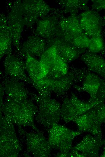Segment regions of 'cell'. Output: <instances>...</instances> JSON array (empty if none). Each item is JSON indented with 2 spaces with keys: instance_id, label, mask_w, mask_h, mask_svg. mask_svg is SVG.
Wrapping results in <instances>:
<instances>
[{
  "instance_id": "1",
  "label": "cell",
  "mask_w": 105,
  "mask_h": 157,
  "mask_svg": "<svg viewBox=\"0 0 105 157\" xmlns=\"http://www.w3.org/2000/svg\"><path fill=\"white\" fill-rule=\"evenodd\" d=\"M1 107L4 116L14 124L19 127H30L39 132L34 123L37 107L32 100L15 101L7 98Z\"/></svg>"
},
{
  "instance_id": "2",
  "label": "cell",
  "mask_w": 105,
  "mask_h": 157,
  "mask_svg": "<svg viewBox=\"0 0 105 157\" xmlns=\"http://www.w3.org/2000/svg\"><path fill=\"white\" fill-rule=\"evenodd\" d=\"M28 95L37 105V111L35 119L45 127L50 128L57 123L61 119L60 104L50 97L36 94L28 91Z\"/></svg>"
},
{
  "instance_id": "3",
  "label": "cell",
  "mask_w": 105,
  "mask_h": 157,
  "mask_svg": "<svg viewBox=\"0 0 105 157\" xmlns=\"http://www.w3.org/2000/svg\"><path fill=\"white\" fill-rule=\"evenodd\" d=\"M0 124V156L18 157L22 149L14 124L6 117L1 115Z\"/></svg>"
},
{
  "instance_id": "4",
  "label": "cell",
  "mask_w": 105,
  "mask_h": 157,
  "mask_svg": "<svg viewBox=\"0 0 105 157\" xmlns=\"http://www.w3.org/2000/svg\"><path fill=\"white\" fill-rule=\"evenodd\" d=\"M48 133V140L52 148L61 152L68 153L72 148L74 139L82 133L71 130L57 123H54L49 129Z\"/></svg>"
},
{
  "instance_id": "5",
  "label": "cell",
  "mask_w": 105,
  "mask_h": 157,
  "mask_svg": "<svg viewBox=\"0 0 105 157\" xmlns=\"http://www.w3.org/2000/svg\"><path fill=\"white\" fill-rule=\"evenodd\" d=\"M103 103L97 99L93 102H85L80 99L75 94L65 98L60 109V118L66 123L73 121L96 105Z\"/></svg>"
},
{
  "instance_id": "6",
  "label": "cell",
  "mask_w": 105,
  "mask_h": 157,
  "mask_svg": "<svg viewBox=\"0 0 105 157\" xmlns=\"http://www.w3.org/2000/svg\"><path fill=\"white\" fill-rule=\"evenodd\" d=\"M74 84V77L70 72L65 76L58 78L46 77L33 85L38 94L50 96L52 92L61 95L68 91Z\"/></svg>"
},
{
  "instance_id": "7",
  "label": "cell",
  "mask_w": 105,
  "mask_h": 157,
  "mask_svg": "<svg viewBox=\"0 0 105 157\" xmlns=\"http://www.w3.org/2000/svg\"><path fill=\"white\" fill-rule=\"evenodd\" d=\"M19 129L21 133L24 136L27 150L34 156L47 157L49 155L52 148L43 134L27 133Z\"/></svg>"
},
{
  "instance_id": "8",
  "label": "cell",
  "mask_w": 105,
  "mask_h": 157,
  "mask_svg": "<svg viewBox=\"0 0 105 157\" xmlns=\"http://www.w3.org/2000/svg\"><path fill=\"white\" fill-rule=\"evenodd\" d=\"M78 17L84 33L89 37L101 35L103 21L97 11H85Z\"/></svg>"
},
{
  "instance_id": "9",
  "label": "cell",
  "mask_w": 105,
  "mask_h": 157,
  "mask_svg": "<svg viewBox=\"0 0 105 157\" xmlns=\"http://www.w3.org/2000/svg\"><path fill=\"white\" fill-rule=\"evenodd\" d=\"M94 107L73 121L77 125L79 131L89 133L95 136L102 139L101 124L95 115Z\"/></svg>"
},
{
  "instance_id": "10",
  "label": "cell",
  "mask_w": 105,
  "mask_h": 157,
  "mask_svg": "<svg viewBox=\"0 0 105 157\" xmlns=\"http://www.w3.org/2000/svg\"><path fill=\"white\" fill-rule=\"evenodd\" d=\"M91 134L85 135L71 150L78 152L81 157H96L103 145V140Z\"/></svg>"
},
{
  "instance_id": "11",
  "label": "cell",
  "mask_w": 105,
  "mask_h": 157,
  "mask_svg": "<svg viewBox=\"0 0 105 157\" xmlns=\"http://www.w3.org/2000/svg\"><path fill=\"white\" fill-rule=\"evenodd\" d=\"M5 72L8 76L18 80L32 84V82L25 72V66L14 55L9 54L4 63Z\"/></svg>"
},
{
  "instance_id": "12",
  "label": "cell",
  "mask_w": 105,
  "mask_h": 157,
  "mask_svg": "<svg viewBox=\"0 0 105 157\" xmlns=\"http://www.w3.org/2000/svg\"><path fill=\"white\" fill-rule=\"evenodd\" d=\"M7 98L15 101L28 99V91L19 80L8 76L3 79L2 86Z\"/></svg>"
},
{
  "instance_id": "13",
  "label": "cell",
  "mask_w": 105,
  "mask_h": 157,
  "mask_svg": "<svg viewBox=\"0 0 105 157\" xmlns=\"http://www.w3.org/2000/svg\"><path fill=\"white\" fill-rule=\"evenodd\" d=\"M50 40L49 46H55L59 55L67 63L74 60L86 51L75 47L58 37Z\"/></svg>"
},
{
  "instance_id": "14",
  "label": "cell",
  "mask_w": 105,
  "mask_h": 157,
  "mask_svg": "<svg viewBox=\"0 0 105 157\" xmlns=\"http://www.w3.org/2000/svg\"><path fill=\"white\" fill-rule=\"evenodd\" d=\"M101 79L96 74L91 72L86 76L81 85H75V88L79 92H85L90 96L89 102H93L97 99V95L100 87Z\"/></svg>"
},
{
  "instance_id": "15",
  "label": "cell",
  "mask_w": 105,
  "mask_h": 157,
  "mask_svg": "<svg viewBox=\"0 0 105 157\" xmlns=\"http://www.w3.org/2000/svg\"><path fill=\"white\" fill-rule=\"evenodd\" d=\"M59 22L54 16L46 17L37 23L36 32L41 37L51 40L56 36Z\"/></svg>"
},
{
  "instance_id": "16",
  "label": "cell",
  "mask_w": 105,
  "mask_h": 157,
  "mask_svg": "<svg viewBox=\"0 0 105 157\" xmlns=\"http://www.w3.org/2000/svg\"><path fill=\"white\" fill-rule=\"evenodd\" d=\"M81 59L91 72L105 78V60L103 57L88 51L81 55Z\"/></svg>"
},
{
  "instance_id": "17",
  "label": "cell",
  "mask_w": 105,
  "mask_h": 157,
  "mask_svg": "<svg viewBox=\"0 0 105 157\" xmlns=\"http://www.w3.org/2000/svg\"><path fill=\"white\" fill-rule=\"evenodd\" d=\"M8 18V26L11 33L12 41L15 46H18L24 23L20 13L14 6Z\"/></svg>"
},
{
  "instance_id": "18",
  "label": "cell",
  "mask_w": 105,
  "mask_h": 157,
  "mask_svg": "<svg viewBox=\"0 0 105 157\" xmlns=\"http://www.w3.org/2000/svg\"><path fill=\"white\" fill-rule=\"evenodd\" d=\"M45 40L41 38L32 36L23 44L22 52L27 55L32 56L40 57L46 50Z\"/></svg>"
},
{
  "instance_id": "19",
  "label": "cell",
  "mask_w": 105,
  "mask_h": 157,
  "mask_svg": "<svg viewBox=\"0 0 105 157\" xmlns=\"http://www.w3.org/2000/svg\"><path fill=\"white\" fill-rule=\"evenodd\" d=\"M59 32L71 34L84 33L80 24L77 13L71 14L67 17L62 18L59 22Z\"/></svg>"
},
{
  "instance_id": "20",
  "label": "cell",
  "mask_w": 105,
  "mask_h": 157,
  "mask_svg": "<svg viewBox=\"0 0 105 157\" xmlns=\"http://www.w3.org/2000/svg\"><path fill=\"white\" fill-rule=\"evenodd\" d=\"M26 56V69L33 85L46 78L47 74L43 69L39 61L30 55Z\"/></svg>"
},
{
  "instance_id": "21",
  "label": "cell",
  "mask_w": 105,
  "mask_h": 157,
  "mask_svg": "<svg viewBox=\"0 0 105 157\" xmlns=\"http://www.w3.org/2000/svg\"><path fill=\"white\" fill-rule=\"evenodd\" d=\"M56 37L60 38L78 49L85 50L88 49L90 42V37L84 33L71 34L58 31Z\"/></svg>"
},
{
  "instance_id": "22",
  "label": "cell",
  "mask_w": 105,
  "mask_h": 157,
  "mask_svg": "<svg viewBox=\"0 0 105 157\" xmlns=\"http://www.w3.org/2000/svg\"><path fill=\"white\" fill-rule=\"evenodd\" d=\"M1 19L0 24V56L8 53L11 49L12 40L11 32L5 19Z\"/></svg>"
},
{
  "instance_id": "23",
  "label": "cell",
  "mask_w": 105,
  "mask_h": 157,
  "mask_svg": "<svg viewBox=\"0 0 105 157\" xmlns=\"http://www.w3.org/2000/svg\"><path fill=\"white\" fill-rule=\"evenodd\" d=\"M88 0H66L59 2V4L63 8L65 12L70 14L77 13L79 10L86 11L89 10L87 5Z\"/></svg>"
},
{
  "instance_id": "24",
  "label": "cell",
  "mask_w": 105,
  "mask_h": 157,
  "mask_svg": "<svg viewBox=\"0 0 105 157\" xmlns=\"http://www.w3.org/2000/svg\"><path fill=\"white\" fill-rule=\"evenodd\" d=\"M68 72L67 62L58 54L52 68L46 77L58 78L65 76Z\"/></svg>"
},
{
  "instance_id": "25",
  "label": "cell",
  "mask_w": 105,
  "mask_h": 157,
  "mask_svg": "<svg viewBox=\"0 0 105 157\" xmlns=\"http://www.w3.org/2000/svg\"><path fill=\"white\" fill-rule=\"evenodd\" d=\"M58 55V54L55 47L51 46L42 54L40 57L39 61L46 66L49 71L52 68Z\"/></svg>"
},
{
  "instance_id": "26",
  "label": "cell",
  "mask_w": 105,
  "mask_h": 157,
  "mask_svg": "<svg viewBox=\"0 0 105 157\" xmlns=\"http://www.w3.org/2000/svg\"><path fill=\"white\" fill-rule=\"evenodd\" d=\"M88 50L95 53L104 51L105 46L102 35L90 37V42Z\"/></svg>"
},
{
  "instance_id": "27",
  "label": "cell",
  "mask_w": 105,
  "mask_h": 157,
  "mask_svg": "<svg viewBox=\"0 0 105 157\" xmlns=\"http://www.w3.org/2000/svg\"><path fill=\"white\" fill-rule=\"evenodd\" d=\"M70 72L74 77V84L81 83L84 82L87 75L91 72L88 69L82 68H74Z\"/></svg>"
},
{
  "instance_id": "28",
  "label": "cell",
  "mask_w": 105,
  "mask_h": 157,
  "mask_svg": "<svg viewBox=\"0 0 105 157\" xmlns=\"http://www.w3.org/2000/svg\"><path fill=\"white\" fill-rule=\"evenodd\" d=\"M97 98L103 103L105 101V78L101 79V84L97 94Z\"/></svg>"
},
{
  "instance_id": "29",
  "label": "cell",
  "mask_w": 105,
  "mask_h": 157,
  "mask_svg": "<svg viewBox=\"0 0 105 157\" xmlns=\"http://www.w3.org/2000/svg\"><path fill=\"white\" fill-rule=\"evenodd\" d=\"M92 10L96 11L105 10V0H92L91 1Z\"/></svg>"
},
{
  "instance_id": "30",
  "label": "cell",
  "mask_w": 105,
  "mask_h": 157,
  "mask_svg": "<svg viewBox=\"0 0 105 157\" xmlns=\"http://www.w3.org/2000/svg\"><path fill=\"white\" fill-rule=\"evenodd\" d=\"M57 157H69V152L64 153L60 152L56 155Z\"/></svg>"
},
{
  "instance_id": "31",
  "label": "cell",
  "mask_w": 105,
  "mask_h": 157,
  "mask_svg": "<svg viewBox=\"0 0 105 157\" xmlns=\"http://www.w3.org/2000/svg\"><path fill=\"white\" fill-rule=\"evenodd\" d=\"M100 156L101 157H105V146L104 148L102 154Z\"/></svg>"
},
{
  "instance_id": "32",
  "label": "cell",
  "mask_w": 105,
  "mask_h": 157,
  "mask_svg": "<svg viewBox=\"0 0 105 157\" xmlns=\"http://www.w3.org/2000/svg\"><path fill=\"white\" fill-rule=\"evenodd\" d=\"M102 54L105 56V50L102 53Z\"/></svg>"
},
{
  "instance_id": "33",
  "label": "cell",
  "mask_w": 105,
  "mask_h": 157,
  "mask_svg": "<svg viewBox=\"0 0 105 157\" xmlns=\"http://www.w3.org/2000/svg\"><path fill=\"white\" fill-rule=\"evenodd\" d=\"M103 145H105V139H103Z\"/></svg>"
}]
</instances>
